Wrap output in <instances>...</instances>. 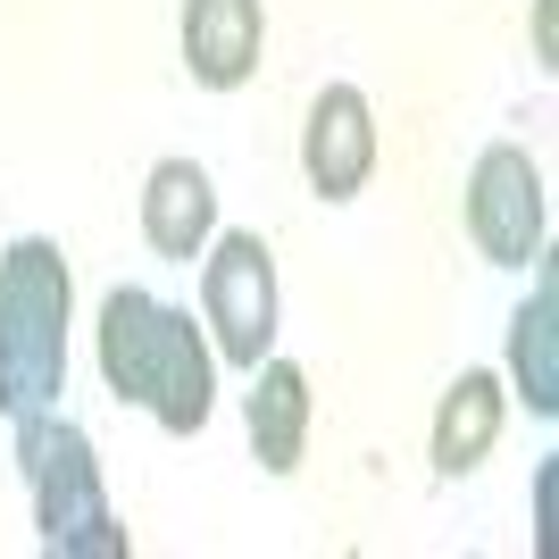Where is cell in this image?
<instances>
[{
	"mask_svg": "<svg viewBox=\"0 0 559 559\" xmlns=\"http://www.w3.org/2000/svg\"><path fill=\"white\" fill-rule=\"evenodd\" d=\"M100 376L109 393L142 401L167 435H201L210 426V343L185 309L151 301V293H109L100 301Z\"/></svg>",
	"mask_w": 559,
	"mask_h": 559,
	"instance_id": "cell-1",
	"label": "cell"
},
{
	"mask_svg": "<svg viewBox=\"0 0 559 559\" xmlns=\"http://www.w3.org/2000/svg\"><path fill=\"white\" fill-rule=\"evenodd\" d=\"M68 393V259L25 234L0 259V409L34 418Z\"/></svg>",
	"mask_w": 559,
	"mask_h": 559,
	"instance_id": "cell-2",
	"label": "cell"
},
{
	"mask_svg": "<svg viewBox=\"0 0 559 559\" xmlns=\"http://www.w3.org/2000/svg\"><path fill=\"white\" fill-rule=\"evenodd\" d=\"M17 451H25V485H34V526H43V551L59 559H126V526L109 518L100 501V467H93V443L84 426L50 418H17Z\"/></svg>",
	"mask_w": 559,
	"mask_h": 559,
	"instance_id": "cell-3",
	"label": "cell"
},
{
	"mask_svg": "<svg viewBox=\"0 0 559 559\" xmlns=\"http://www.w3.org/2000/svg\"><path fill=\"white\" fill-rule=\"evenodd\" d=\"M201 309L217 326V350L234 368H259L276 343V259L259 234H217L210 267H201Z\"/></svg>",
	"mask_w": 559,
	"mask_h": 559,
	"instance_id": "cell-4",
	"label": "cell"
},
{
	"mask_svg": "<svg viewBox=\"0 0 559 559\" xmlns=\"http://www.w3.org/2000/svg\"><path fill=\"white\" fill-rule=\"evenodd\" d=\"M467 234H476V251L501 259V267H526L543 259V176L526 151L510 142H492L476 176H467Z\"/></svg>",
	"mask_w": 559,
	"mask_h": 559,
	"instance_id": "cell-5",
	"label": "cell"
},
{
	"mask_svg": "<svg viewBox=\"0 0 559 559\" xmlns=\"http://www.w3.org/2000/svg\"><path fill=\"white\" fill-rule=\"evenodd\" d=\"M301 167H309V185H318V201H350V192L368 185V167H376V117H368V100L350 93V84H326V93L309 100Z\"/></svg>",
	"mask_w": 559,
	"mask_h": 559,
	"instance_id": "cell-6",
	"label": "cell"
},
{
	"mask_svg": "<svg viewBox=\"0 0 559 559\" xmlns=\"http://www.w3.org/2000/svg\"><path fill=\"white\" fill-rule=\"evenodd\" d=\"M259 43H267L259 0H185V68H192V84H210V93L251 84Z\"/></svg>",
	"mask_w": 559,
	"mask_h": 559,
	"instance_id": "cell-7",
	"label": "cell"
},
{
	"mask_svg": "<svg viewBox=\"0 0 559 559\" xmlns=\"http://www.w3.org/2000/svg\"><path fill=\"white\" fill-rule=\"evenodd\" d=\"M210 226H217V192L192 159H159L151 185H142V234L159 259H201L210 251Z\"/></svg>",
	"mask_w": 559,
	"mask_h": 559,
	"instance_id": "cell-8",
	"label": "cell"
},
{
	"mask_svg": "<svg viewBox=\"0 0 559 559\" xmlns=\"http://www.w3.org/2000/svg\"><path fill=\"white\" fill-rule=\"evenodd\" d=\"M251 451L267 476H293L301 467V443H309V376L293 359H259L251 368Z\"/></svg>",
	"mask_w": 559,
	"mask_h": 559,
	"instance_id": "cell-9",
	"label": "cell"
},
{
	"mask_svg": "<svg viewBox=\"0 0 559 559\" xmlns=\"http://www.w3.org/2000/svg\"><path fill=\"white\" fill-rule=\"evenodd\" d=\"M492 435H501V376L467 368L435 409V476H467L492 451Z\"/></svg>",
	"mask_w": 559,
	"mask_h": 559,
	"instance_id": "cell-10",
	"label": "cell"
},
{
	"mask_svg": "<svg viewBox=\"0 0 559 559\" xmlns=\"http://www.w3.org/2000/svg\"><path fill=\"white\" fill-rule=\"evenodd\" d=\"M551 326H559V301H551V284H535V301L518 309V326H510V376L535 418L559 409V334Z\"/></svg>",
	"mask_w": 559,
	"mask_h": 559,
	"instance_id": "cell-11",
	"label": "cell"
},
{
	"mask_svg": "<svg viewBox=\"0 0 559 559\" xmlns=\"http://www.w3.org/2000/svg\"><path fill=\"white\" fill-rule=\"evenodd\" d=\"M551 518H559V467H543V485H535V551H551Z\"/></svg>",
	"mask_w": 559,
	"mask_h": 559,
	"instance_id": "cell-12",
	"label": "cell"
}]
</instances>
